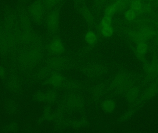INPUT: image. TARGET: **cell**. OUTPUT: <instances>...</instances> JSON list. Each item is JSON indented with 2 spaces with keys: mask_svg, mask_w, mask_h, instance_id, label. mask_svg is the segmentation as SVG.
<instances>
[{
  "mask_svg": "<svg viewBox=\"0 0 158 133\" xmlns=\"http://www.w3.org/2000/svg\"><path fill=\"white\" fill-rule=\"evenodd\" d=\"M130 1L129 0H112L111 2L115 5L118 12L124 10L129 4Z\"/></svg>",
  "mask_w": 158,
  "mask_h": 133,
  "instance_id": "obj_10",
  "label": "cell"
},
{
  "mask_svg": "<svg viewBox=\"0 0 158 133\" xmlns=\"http://www.w3.org/2000/svg\"><path fill=\"white\" fill-rule=\"evenodd\" d=\"M75 1H76L77 2H80L81 1H82V0H75Z\"/></svg>",
  "mask_w": 158,
  "mask_h": 133,
  "instance_id": "obj_20",
  "label": "cell"
},
{
  "mask_svg": "<svg viewBox=\"0 0 158 133\" xmlns=\"http://www.w3.org/2000/svg\"><path fill=\"white\" fill-rule=\"evenodd\" d=\"M63 65H64V61L61 58H57V57L51 59L48 62V65L50 68L54 70H57L63 67Z\"/></svg>",
  "mask_w": 158,
  "mask_h": 133,
  "instance_id": "obj_7",
  "label": "cell"
},
{
  "mask_svg": "<svg viewBox=\"0 0 158 133\" xmlns=\"http://www.w3.org/2000/svg\"><path fill=\"white\" fill-rule=\"evenodd\" d=\"M50 52L54 55H59L62 54L65 51L63 43L59 38L53 39L48 46Z\"/></svg>",
  "mask_w": 158,
  "mask_h": 133,
  "instance_id": "obj_3",
  "label": "cell"
},
{
  "mask_svg": "<svg viewBox=\"0 0 158 133\" xmlns=\"http://www.w3.org/2000/svg\"><path fill=\"white\" fill-rule=\"evenodd\" d=\"M147 50V45L144 42H141L138 44L137 46V51L140 54H144Z\"/></svg>",
  "mask_w": 158,
  "mask_h": 133,
  "instance_id": "obj_18",
  "label": "cell"
},
{
  "mask_svg": "<svg viewBox=\"0 0 158 133\" xmlns=\"http://www.w3.org/2000/svg\"><path fill=\"white\" fill-rule=\"evenodd\" d=\"M86 42L90 45L94 44L98 40V37L95 32L89 31L86 33L85 36Z\"/></svg>",
  "mask_w": 158,
  "mask_h": 133,
  "instance_id": "obj_9",
  "label": "cell"
},
{
  "mask_svg": "<svg viewBox=\"0 0 158 133\" xmlns=\"http://www.w3.org/2000/svg\"><path fill=\"white\" fill-rule=\"evenodd\" d=\"M61 0H43L44 8L48 9H52L61 2Z\"/></svg>",
  "mask_w": 158,
  "mask_h": 133,
  "instance_id": "obj_14",
  "label": "cell"
},
{
  "mask_svg": "<svg viewBox=\"0 0 158 133\" xmlns=\"http://www.w3.org/2000/svg\"><path fill=\"white\" fill-rule=\"evenodd\" d=\"M41 96L42 100L47 101L48 102L54 101L56 99V94L52 91H49L45 94H43Z\"/></svg>",
  "mask_w": 158,
  "mask_h": 133,
  "instance_id": "obj_16",
  "label": "cell"
},
{
  "mask_svg": "<svg viewBox=\"0 0 158 133\" xmlns=\"http://www.w3.org/2000/svg\"><path fill=\"white\" fill-rule=\"evenodd\" d=\"M137 16V12L134 10L129 9L126 10L124 14V16L127 21L131 22L135 19Z\"/></svg>",
  "mask_w": 158,
  "mask_h": 133,
  "instance_id": "obj_15",
  "label": "cell"
},
{
  "mask_svg": "<svg viewBox=\"0 0 158 133\" xmlns=\"http://www.w3.org/2000/svg\"><path fill=\"white\" fill-rule=\"evenodd\" d=\"M112 17L104 15L100 23V27L112 25Z\"/></svg>",
  "mask_w": 158,
  "mask_h": 133,
  "instance_id": "obj_17",
  "label": "cell"
},
{
  "mask_svg": "<svg viewBox=\"0 0 158 133\" xmlns=\"http://www.w3.org/2000/svg\"><path fill=\"white\" fill-rule=\"evenodd\" d=\"M68 105L73 109H79L82 107L83 105L82 101L75 96H72L68 100Z\"/></svg>",
  "mask_w": 158,
  "mask_h": 133,
  "instance_id": "obj_8",
  "label": "cell"
},
{
  "mask_svg": "<svg viewBox=\"0 0 158 133\" xmlns=\"http://www.w3.org/2000/svg\"><path fill=\"white\" fill-rule=\"evenodd\" d=\"M117 11V8L112 2H110L105 8L104 10V15L113 17Z\"/></svg>",
  "mask_w": 158,
  "mask_h": 133,
  "instance_id": "obj_12",
  "label": "cell"
},
{
  "mask_svg": "<svg viewBox=\"0 0 158 133\" xmlns=\"http://www.w3.org/2000/svg\"><path fill=\"white\" fill-rule=\"evenodd\" d=\"M44 8L43 3L40 0L35 2L30 7L29 12L31 16L37 23L41 22L44 14Z\"/></svg>",
  "mask_w": 158,
  "mask_h": 133,
  "instance_id": "obj_2",
  "label": "cell"
},
{
  "mask_svg": "<svg viewBox=\"0 0 158 133\" xmlns=\"http://www.w3.org/2000/svg\"><path fill=\"white\" fill-rule=\"evenodd\" d=\"M46 26L50 32L56 33L60 24L59 12L58 9H53L49 12L46 18Z\"/></svg>",
  "mask_w": 158,
  "mask_h": 133,
  "instance_id": "obj_1",
  "label": "cell"
},
{
  "mask_svg": "<svg viewBox=\"0 0 158 133\" xmlns=\"http://www.w3.org/2000/svg\"><path fill=\"white\" fill-rule=\"evenodd\" d=\"M108 0H95V3L98 6H102L107 2Z\"/></svg>",
  "mask_w": 158,
  "mask_h": 133,
  "instance_id": "obj_19",
  "label": "cell"
},
{
  "mask_svg": "<svg viewBox=\"0 0 158 133\" xmlns=\"http://www.w3.org/2000/svg\"><path fill=\"white\" fill-rule=\"evenodd\" d=\"M129 5L130 9L134 10L137 13L142 11L143 4L141 0H131Z\"/></svg>",
  "mask_w": 158,
  "mask_h": 133,
  "instance_id": "obj_13",
  "label": "cell"
},
{
  "mask_svg": "<svg viewBox=\"0 0 158 133\" xmlns=\"http://www.w3.org/2000/svg\"><path fill=\"white\" fill-rule=\"evenodd\" d=\"M102 108L103 110L106 113H112L116 108V103L113 100L107 99L102 103Z\"/></svg>",
  "mask_w": 158,
  "mask_h": 133,
  "instance_id": "obj_6",
  "label": "cell"
},
{
  "mask_svg": "<svg viewBox=\"0 0 158 133\" xmlns=\"http://www.w3.org/2000/svg\"><path fill=\"white\" fill-rule=\"evenodd\" d=\"M81 15L86 22L90 25H93L94 23V17L92 12L86 7H82L80 9Z\"/></svg>",
  "mask_w": 158,
  "mask_h": 133,
  "instance_id": "obj_4",
  "label": "cell"
},
{
  "mask_svg": "<svg viewBox=\"0 0 158 133\" xmlns=\"http://www.w3.org/2000/svg\"><path fill=\"white\" fill-rule=\"evenodd\" d=\"M49 82V83L54 87H61L64 84V79L61 75L55 74L50 77Z\"/></svg>",
  "mask_w": 158,
  "mask_h": 133,
  "instance_id": "obj_5",
  "label": "cell"
},
{
  "mask_svg": "<svg viewBox=\"0 0 158 133\" xmlns=\"http://www.w3.org/2000/svg\"><path fill=\"white\" fill-rule=\"evenodd\" d=\"M100 32L103 36L109 37L112 36L114 33V29L112 25L100 27Z\"/></svg>",
  "mask_w": 158,
  "mask_h": 133,
  "instance_id": "obj_11",
  "label": "cell"
}]
</instances>
